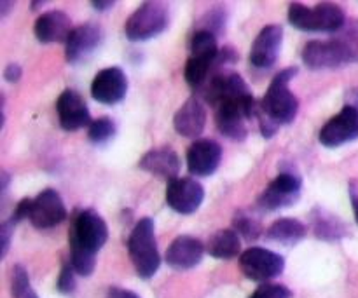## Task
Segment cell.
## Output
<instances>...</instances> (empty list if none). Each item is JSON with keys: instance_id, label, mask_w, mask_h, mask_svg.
I'll list each match as a JSON object with an SVG mask.
<instances>
[{"instance_id": "obj_2", "label": "cell", "mask_w": 358, "mask_h": 298, "mask_svg": "<svg viewBox=\"0 0 358 298\" xmlns=\"http://www.w3.org/2000/svg\"><path fill=\"white\" fill-rule=\"evenodd\" d=\"M296 66H290V68L276 73L259 105L255 119L259 121L264 138H271L278 131L280 126L294 122L297 112H299V100L289 87L290 80L296 77Z\"/></svg>"}, {"instance_id": "obj_8", "label": "cell", "mask_w": 358, "mask_h": 298, "mask_svg": "<svg viewBox=\"0 0 358 298\" xmlns=\"http://www.w3.org/2000/svg\"><path fill=\"white\" fill-rule=\"evenodd\" d=\"M240 267L252 281L266 283L282 274L285 269V260L282 255L266 248H248L245 253H241Z\"/></svg>"}, {"instance_id": "obj_13", "label": "cell", "mask_w": 358, "mask_h": 298, "mask_svg": "<svg viewBox=\"0 0 358 298\" xmlns=\"http://www.w3.org/2000/svg\"><path fill=\"white\" fill-rule=\"evenodd\" d=\"M56 112H58L59 126L65 131H77L86 126L90 128L93 122L86 101L73 89H65L59 94L58 101H56Z\"/></svg>"}, {"instance_id": "obj_20", "label": "cell", "mask_w": 358, "mask_h": 298, "mask_svg": "<svg viewBox=\"0 0 358 298\" xmlns=\"http://www.w3.org/2000/svg\"><path fill=\"white\" fill-rule=\"evenodd\" d=\"M206 126V110L201 100L196 96L189 98L177 110L173 117L175 131L185 138H196L203 133Z\"/></svg>"}, {"instance_id": "obj_6", "label": "cell", "mask_w": 358, "mask_h": 298, "mask_svg": "<svg viewBox=\"0 0 358 298\" xmlns=\"http://www.w3.org/2000/svg\"><path fill=\"white\" fill-rule=\"evenodd\" d=\"M289 21L303 31H338L345 27V10L334 3H318L306 7L303 3H290Z\"/></svg>"}, {"instance_id": "obj_35", "label": "cell", "mask_w": 358, "mask_h": 298, "mask_svg": "<svg viewBox=\"0 0 358 298\" xmlns=\"http://www.w3.org/2000/svg\"><path fill=\"white\" fill-rule=\"evenodd\" d=\"M23 298H38V297L35 295V292H34V290H31V292H30V293H27V295H24Z\"/></svg>"}, {"instance_id": "obj_32", "label": "cell", "mask_w": 358, "mask_h": 298, "mask_svg": "<svg viewBox=\"0 0 358 298\" xmlns=\"http://www.w3.org/2000/svg\"><path fill=\"white\" fill-rule=\"evenodd\" d=\"M107 298H140L136 293L129 292V290H122V288H110Z\"/></svg>"}, {"instance_id": "obj_31", "label": "cell", "mask_w": 358, "mask_h": 298, "mask_svg": "<svg viewBox=\"0 0 358 298\" xmlns=\"http://www.w3.org/2000/svg\"><path fill=\"white\" fill-rule=\"evenodd\" d=\"M21 77V66L20 65H14V63H10V65L6 66V70H3V79L9 80V82H17Z\"/></svg>"}, {"instance_id": "obj_21", "label": "cell", "mask_w": 358, "mask_h": 298, "mask_svg": "<svg viewBox=\"0 0 358 298\" xmlns=\"http://www.w3.org/2000/svg\"><path fill=\"white\" fill-rule=\"evenodd\" d=\"M138 166L154 177L164 178V180H175L180 171V159L173 149H152L140 159Z\"/></svg>"}, {"instance_id": "obj_12", "label": "cell", "mask_w": 358, "mask_h": 298, "mask_svg": "<svg viewBox=\"0 0 358 298\" xmlns=\"http://www.w3.org/2000/svg\"><path fill=\"white\" fill-rule=\"evenodd\" d=\"M66 218V208L62 195L52 188H45L31 201L30 222L35 229H52Z\"/></svg>"}, {"instance_id": "obj_26", "label": "cell", "mask_w": 358, "mask_h": 298, "mask_svg": "<svg viewBox=\"0 0 358 298\" xmlns=\"http://www.w3.org/2000/svg\"><path fill=\"white\" fill-rule=\"evenodd\" d=\"M31 292L30 279H28L27 271L21 265H16L13 269V297L23 298L27 293Z\"/></svg>"}, {"instance_id": "obj_18", "label": "cell", "mask_w": 358, "mask_h": 298, "mask_svg": "<svg viewBox=\"0 0 358 298\" xmlns=\"http://www.w3.org/2000/svg\"><path fill=\"white\" fill-rule=\"evenodd\" d=\"M205 246L199 239L191 236H180L166 250V264L177 271H187L201 262Z\"/></svg>"}, {"instance_id": "obj_19", "label": "cell", "mask_w": 358, "mask_h": 298, "mask_svg": "<svg viewBox=\"0 0 358 298\" xmlns=\"http://www.w3.org/2000/svg\"><path fill=\"white\" fill-rule=\"evenodd\" d=\"M35 37L42 44L66 42L72 33V21L63 10H49L35 21Z\"/></svg>"}, {"instance_id": "obj_10", "label": "cell", "mask_w": 358, "mask_h": 298, "mask_svg": "<svg viewBox=\"0 0 358 298\" xmlns=\"http://www.w3.org/2000/svg\"><path fill=\"white\" fill-rule=\"evenodd\" d=\"M318 138H320L322 145L329 147V149L355 142L358 138V107L345 105L343 110L322 128Z\"/></svg>"}, {"instance_id": "obj_24", "label": "cell", "mask_w": 358, "mask_h": 298, "mask_svg": "<svg viewBox=\"0 0 358 298\" xmlns=\"http://www.w3.org/2000/svg\"><path fill=\"white\" fill-rule=\"evenodd\" d=\"M115 135V122L112 121L110 117H100V119H94L91 122V126L87 128V136L93 143L96 145H103L107 143L108 140L114 138Z\"/></svg>"}, {"instance_id": "obj_1", "label": "cell", "mask_w": 358, "mask_h": 298, "mask_svg": "<svg viewBox=\"0 0 358 298\" xmlns=\"http://www.w3.org/2000/svg\"><path fill=\"white\" fill-rule=\"evenodd\" d=\"M108 239L105 220L93 209L80 211L70 230V265L80 276H91L96 265V253Z\"/></svg>"}, {"instance_id": "obj_30", "label": "cell", "mask_w": 358, "mask_h": 298, "mask_svg": "<svg viewBox=\"0 0 358 298\" xmlns=\"http://www.w3.org/2000/svg\"><path fill=\"white\" fill-rule=\"evenodd\" d=\"M10 232H13V225L9 222H3L0 227V239H2V257H6L7 250H9Z\"/></svg>"}, {"instance_id": "obj_27", "label": "cell", "mask_w": 358, "mask_h": 298, "mask_svg": "<svg viewBox=\"0 0 358 298\" xmlns=\"http://www.w3.org/2000/svg\"><path fill=\"white\" fill-rule=\"evenodd\" d=\"M250 298H290V290L282 285H262Z\"/></svg>"}, {"instance_id": "obj_17", "label": "cell", "mask_w": 358, "mask_h": 298, "mask_svg": "<svg viewBox=\"0 0 358 298\" xmlns=\"http://www.w3.org/2000/svg\"><path fill=\"white\" fill-rule=\"evenodd\" d=\"M101 42V30L94 23L80 24L73 28L69 40L65 42V54L69 63H79L86 58L87 54L98 47Z\"/></svg>"}, {"instance_id": "obj_9", "label": "cell", "mask_w": 358, "mask_h": 298, "mask_svg": "<svg viewBox=\"0 0 358 298\" xmlns=\"http://www.w3.org/2000/svg\"><path fill=\"white\" fill-rule=\"evenodd\" d=\"M303 181L294 173H280L259 198V206L266 211L289 208L299 199Z\"/></svg>"}, {"instance_id": "obj_16", "label": "cell", "mask_w": 358, "mask_h": 298, "mask_svg": "<svg viewBox=\"0 0 358 298\" xmlns=\"http://www.w3.org/2000/svg\"><path fill=\"white\" fill-rule=\"evenodd\" d=\"M222 161V147L213 140H198L187 150V167L194 177H210Z\"/></svg>"}, {"instance_id": "obj_7", "label": "cell", "mask_w": 358, "mask_h": 298, "mask_svg": "<svg viewBox=\"0 0 358 298\" xmlns=\"http://www.w3.org/2000/svg\"><path fill=\"white\" fill-rule=\"evenodd\" d=\"M168 27V9L161 2H145L126 20V37L131 42L149 40Z\"/></svg>"}, {"instance_id": "obj_5", "label": "cell", "mask_w": 358, "mask_h": 298, "mask_svg": "<svg viewBox=\"0 0 358 298\" xmlns=\"http://www.w3.org/2000/svg\"><path fill=\"white\" fill-rule=\"evenodd\" d=\"M215 122L219 131L233 142H243L248 135L247 122L257 115L259 105L254 94L233 98L217 105Z\"/></svg>"}, {"instance_id": "obj_14", "label": "cell", "mask_w": 358, "mask_h": 298, "mask_svg": "<svg viewBox=\"0 0 358 298\" xmlns=\"http://www.w3.org/2000/svg\"><path fill=\"white\" fill-rule=\"evenodd\" d=\"M128 79L119 66H108L96 73L91 84V94L103 105H115L126 96Z\"/></svg>"}, {"instance_id": "obj_33", "label": "cell", "mask_w": 358, "mask_h": 298, "mask_svg": "<svg viewBox=\"0 0 358 298\" xmlns=\"http://www.w3.org/2000/svg\"><path fill=\"white\" fill-rule=\"evenodd\" d=\"M114 3L115 2H110V0H107V2H105V0H98V2H91V6H93L94 9H98L103 13V10L112 9V7H114Z\"/></svg>"}, {"instance_id": "obj_28", "label": "cell", "mask_w": 358, "mask_h": 298, "mask_svg": "<svg viewBox=\"0 0 358 298\" xmlns=\"http://www.w3.org/2000/svg\"><path fill=\"white\" fill-rule=\"evenodd\" d=\"M73 269L72 265H65V267L62 269V274H59L58 278V290L62 293H72L73 290H76V276H73Z\"/></svg>"}, {"instance_id": "obj_15", "label": "cell", "mask_w": 358, "mask_h": 298, "mask_svg": "<svg viewBox=\"0 0 358 298\" xmlns=\"http://www.w3.org/2000/svg\"><path fill=\"white\" fill-rule=\"evenodd\" d=\"M283 40V28L280 24H269L262 28L255 37L250 49V63L255 68H271L278 59L280 47Z\"/></svg>"}, {"instance_id": "obj_34", "label": "cell", "mask_w": 358, "mask_h": 298, "mask_svg": "<svg viewBox=\"0 0 358 298\" xmlns=\"http://www.w3.org/2000/svg\"><path fill=\"white\" fill-rule=\"evenodd\" d=\"M352 194V202H353V211H355V218H357V223H358V195L355 191L350 192Z\"/></svg>"}, {"instance_id": "obj_3", "label": "cell", "mask_w": 358, "mask_h": 298, "mask_svg": "<svg viewBox=\"0 0 358 298\" xmlns=\"http://www.w3.org/2000/svg\"><path fill=\"white\" fill-rule=\"evenodd\" d=\"M128 251L140 278L149 279L156 274L161 265V258L157 251L152 218H142L136 223L135 229L129 234Z\"/></svg>"}, {"instance_id": "obj_11", "label": "cell", "mask_w": 358, "mask_h": 298, "mask_svg": "<svg viewBox=\"0 0 358 298\" xmlns=\"http://www.w3.org/2000/svg\"><path fill=\"white\" fill-rule=\"evenodd\" d=\"M203 199H205V188L194 178L178 177L166 187L168 206L180 215H191L198 211Z\"/></svg>"}, {"instance_id": "obj_25", "label": "cell", "mask_w": 358, "mask_h": 298, "mask_svg": "<svg viewBox=\"0 0 358 298\" xmlns=\"http://www.w3.org/2000/svg\"><path fill=\"white\" fill-rule=\"evenodd\" d=\"M234 230H236L238 234H243L248 241L257 239L262 232L257 220L250 218V216H243V215H238L236 218H234Z\"/></svg>"}, {"instance_id": "obj_29", "label": "cell", "mask_w": 358, "mask_h": 298, "mask_svg": "<svg viewBox=\"0 0 358 298\" xmlns=\"http://www.w3.org/2000/svg\"><path fill=\"white\" fill-rule=\"evenodd\" d=\"M31 201H34V199H23V201H20L17 202V206H16V209H14V213H13V216H10V220H9V223L10 225H16V223H20L21 220H28L30 218V209H31Z\"/></svg>"}, {"instance_id": "obj_23", "label": "cell", "mask_w": 358, "mask_h": 298, "mask_svg": "<svg viewBox=\"0 0 358 298\" xmlns=\"http://www.w3.org/2000/svg\"><path fill=\"white\" fill-rule=\"evenodd\" d=\"M266 237L273 243L292 246L306 237V225L296 218H280L266 230Z\"/></svg>"}, {"instance_id": "obj_4", "label": "cell", "mask_w": 358, "mask_h": 298, "mask_svg": "<svg viewBox=\"0 0 358 298\" xmlns=\"http://www.w3.org/2000/svg\"><path fill=\"white\" fill-rule=\"evenodd\" d=\"M358 59V42L341 37L338 40H311L303 49V61L311 70L336 68Z\"/></svg>"}, {"instance_id": "obj_22", "label": "cell", "mask_w": 358, "mask_h": 298, "mask_svg": "<svg viewBox=\"0 0 358 298\" xmlns=\"http://www.w3.org/2000/svg\"><path fill=\"white\" fill-rule=\"evenodd\" d=\"M241 250L240 236L234 229H222L217 230L206 244V251L212 257L220 258V260H229V258L238 257Z\"/></svg>"}]
</instances>
